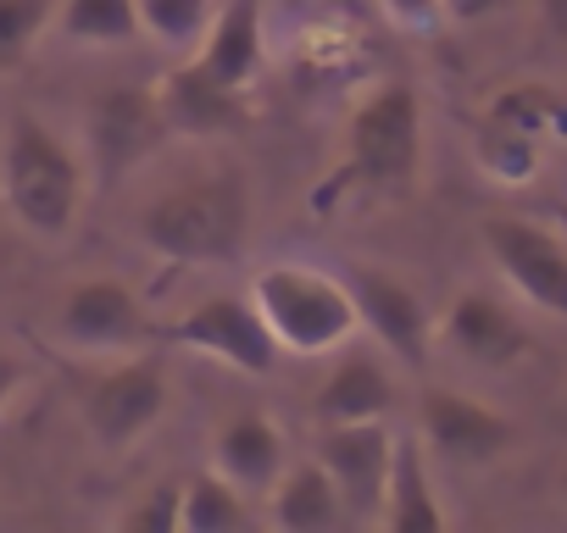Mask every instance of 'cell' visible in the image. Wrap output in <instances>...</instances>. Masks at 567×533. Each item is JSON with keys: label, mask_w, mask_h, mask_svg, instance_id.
<instances>
[{"label": "cell", "mask_w": 567, "mask_h": 533, "mask_svg": "<svg viewBox=\"0 0 567 533\" xmlns=\"http://www.w3.org/2000/svg\"><path fill=\"white\" fill-rule=\"evenodd\" d=\"M384 7H390V18H401L412 29H423V23L440 18V0H384Z\"/></svg>", "instance_id": "26"}, {"label": "cell", "mask_w": 567, "mask_h": 533, "mask_svg": "<svg viewBox=\"0 0 567 533\" xmlns=\"http://www.w3.org/2000/svg\"><path fill=\"white\" fill-rule=\"evenodd\" d=\"M390 456H395V433L379 422H323L318 428V461L334 478L346 516L373 527L384 516V483H390Z\"/></svg>", "instance_id": "7"}, {"label": "cell", "mask_w": 567, "mask_h": 533, "mask_svg": "<svg viewBox=\"0 0 567 533\" xmlns=\"http://www.w3.org/2000/svg\"><path fill=\"white\" fill-rule=\"evenodd\" d=\"M440 339H445L462 362H473V367H512V362L528 356L523 323H517L501 301H489V295H478V290H462V295L451 301V312L440 317Z\"/></svg>", "instance_id": "14"}, {"label": "cell", "mask_w": 567, "mask_h": 533, "mask_svg": "<svg viewBox=\"0 0 567 533\" xmlns=\"http://www.w3.org/2000/svg\"><path fill=\"white\" fill-rule=\"evenodd\" d=\"M272 522L284 533H329V527H346V500L334 489V478L323 472V461H284V472L272 478Z\"/></svg>", "instance_id": "15"}, {"label": "cell", "mask_w": 567, "mask_h": 533, "mask_svg": "<svg viewBox=\"0 0 567 533\" xmlns=\"http://www.w3.org/2000/svg\"><path fill=\"white\" fill-rule=\"evenodd\" d=\"M484 250L495 255V266L512 279V290L523 301H534L539 312L567 323V244L561 239H550L545 228H534L523 217H489Z\"/></svg>", "instance_id": "8"}, {"label": "cell", "mask_w": 567, "mask_h": 533, "mask_svg": "<svg viewBox=\"0 0 567 533\" xmlns=\"http://www.w3.org/2000/svg\"><path fill=\"white\" fill-rule=\"evenodd\" d=\"M51 23L56 0H0V67H18Z\"/></svg>", "instance_id": "22"}, {"label": "cell", "mask_w": 567, "mask_h": 533, "mask_svg": "<svg viewBox=\"0 0 567 533\" xmlns=\"http://www.w3.org/2000/svg\"><path fill=\"white\" fill-rule=\"evenodd\" d=\"M390 406H395L390 373L373 356H346L323 378V389L312 400V417H318V428L323 422H379V417H390Z\"/></svg>", "instance_id": "17"}, {"label": "cell", "mask_w": 567, "mask_h": 533, "mask_svg": "<svg viewBox=\"0 0 567 533\" xmlns=\"http://www.w3.org/2000/svg\"><path fill=\"white\" fill-rule=\"evenodd\" d=\"M0 189H7L12 217L34 239H68L84 206V167L56 128L18 112L7 128V156H0Z\"/></svg>", "instance_id": "2"}, {"label": "cell", "mask_w": 567, "mask_h": 533, "mask_svg": "<svg viewBox=\"0 0 567 533\" xmlns=\"http://www.w3.org/2000/svg\"><path fill=\"white\" fill-rule=\"evenodd\" d=\"M250 222V189L234 167L162 189L140 211V239L162 261H234Z\"/></svg>", "instance_id": "1"}, {"label": "cell", "mask_w": 567, "mask_h": 533, "mask_svg": "<svg viewBox=\"0 0 567 533\" xmlns=\"http://www.w3.org/2000/svg\"><path fill=\"white\" fill-rule=\"evenodd\" d=\"M539 18L556 40H567V0H539Z\"/></svg>", "instance_id": "28"}, {"label": "cell", "mask_w": 567, "mask_h": 533, "mask_svg": "<svg viewBox=\"0 0 567 533\" xmlns=\"http://www.w3.org/2000/svg\"><path fill=\"white\" fill-rule=\"evenodd\" d=\"M56 328L68 345L79 351H134L151 339V323H145V306L128 284L117 279H84L62 295L56 306Z\"/></svg>", "instance_id": "11"}, {"label": "cell", "mask_w": 567, "mask_h": 533, "mask_svg": "<svg viewBox=\"0 0 567 533\" xmlns=\"http://www.w3.org/2000/svg\"><path fill=\"white\" fill-rule=\"evenodd\" d=\"M56 29L79 45H128L145 34L134 0H56Z\"/></svg>", "instance_id": "21"}, {"label": "cell", "mask_w": 567, "mask_h": 533, "mask_svg": "<svg viewBox=\"0 0 567 533\" xmlns=\"http://www.w3.org/2000/svg\"><path fill=\"white\" fill-rule=\"evenodd\" d=\"M167 134L162 101L145 84H112L95 106H90V156H95V178L117 184L128 167H140L156 139Z\"/></svg>", "instance_id": "9"}, {"label": "cell", "mask_w": 567, "mask_h": 533, "mask_svg": "<svg viewBox=\"0 0 567 533\" xmlns=\"http://www.w3.org/2000/svg\"><path fill=\"white\" fill-rule=\"evenodd\" d=\"M156 101H162L167 128H184V134H217V128H228V123L239 117V95L206 84L189 62L156 90Z\"/></svg>", "instance_id": "19"}, {"label": "cell", "mask_w": 567, "mask_h": 533, "mask_svg": "<svg viewBox=\"0 0 567 533\" xmlns=\"http://www.w3.org/2000/svg\"><path fill=\"white\" fill-rule=\"evenodd\" d=\"M561 489H567V478H561Z\"/></svg>", "instance_id": "29"}, {"label": "cell", "mask_w": 567, "mask_h": 533, "mask_svg": "<svg viewBox=\"0 0 567 533\" xmlns=\"http://www.w3.org/2000/svg\"><path fill=\"white\" fill-rule=\"evenodd\" d=\"M206 84L245 95L250 79L261 73V0H228L217 18L200 29V51L189 62Z\"/></svg>", "instance_id": "13"}, {"label": "cell", "mask_w": 567, "mask_h": 533, "mask_svg": "<svg viewBox=\"0 0 567 533\" xmlns=\"http://www.w3.org/2000/svg\"><path fill=\"white\" fill-rule=\"evenodd\" d=\"M261 323L272 328L278 351H301V356H323L340 351L362 323H357V301L346 290V279H329L318 266H296L278 261L256 279L250 290Z\"/></svg>", "instance_id": "3"}, {"label": "cell", "mask_w": 567, "mask_h": 533, "mask_svg": "<svg viewBox=\"0 0 567 533\" xmlns=\"http://www.w3.org/2000/svg\"><path fill=\"white\" fill-rule=\"evenodd\" d=\"M384 527L395 533H440L445 527V511H440V494L429 483V461H423V445L417 439H401L395 433V456H390V483H384Z\"/></svg>", "instance_id": "18"}, {"label": "cell", "mask_w": 567, "mask_h": 533, "mask_svg": "<svg viewBox=\"0 0 567 533\" xmlns=\"http://www.w3.org/2000/svg\"><path fill=\"white\" fill-rule=\"evenodd\" d=\"M417 428H423L429 450H440L445 461H467V467L473 461H495L517 439V428L501 411H489V406H478V400H467L456 389H429L417 400Z\"/></svg>", "instance_id": "12"}, {"label": "cell", "mask_w": 567, "mask_h": 533, "mask_svg": "<svg viewBox=\"0 0 567 533\" xmlns=\"http://www.w3.org/2000/svg\"><path fill=\"white\" fill-rule=\"evenodd\" d=\"M495 7H501V0H440V12L456 18V23H478V18H489Z\"/></svg>", "instance_id": "27"}, {"label": "cell", "mask_w": 567, "mask_h": 533, "mask_svg": "<svg viewBox=\"0 0 567 533\" xmlns=\"http://www.w3.org/2000/svg\"><path fill=\"white\" fill-rule=\"evenodd\" d=\"M134 7H140V29L167 45L200 40V29L212 18V0H134Z\"/></svg>", "instance_id": "23"}, {"label": "cell", "mask_w": 567, "mask_h": 533, "mask_svg": "<svg viewBox=\"0 0 567 533\" xmlns=\"http://www.w3.org/2000/svg\"><path fill=\"white\" fill-rule=\"evenodd\" d=\"M167 411V367L156 356H128L90 378L84 389V428L106 450L140 445Z\"/></svg>", "instance_id": "6"}, {"label": "cell", "mask_w": 567, "mask_h": 533, "mask_svg": "<svg viewBox=\"0 0 567 533\" xmlns=\"http://www.w3.org/2000/svg\"><path fill=\"white\" fill-rule=\"evenodd\" d=\"M167 345L212 356V362H223V367H234L245 378H267L278 367V356H284L272 328L261 323L256 301H245V295H206V301H195L167 328Z\"/></svg>", "instance_id": "5"}, {"label": "cell", "mask_w": 567, "mask_h": 533, "mask_svg": "<svg viewBox=\"0 0 567 533\" xmlns=\"http://www.w3.org/2000/svg\"><path fill=\"white\" fill-rule=\"evenodd\" d=\"M178 500H184V483H156L140 505L123 511V527H134V533H173L178 527Z\"/></svg>", "instance_id": "24"}, {"label": "cell", "mask_w": 567, "mask_h": 533, "mask_svg": "<svg viewBox=\"0 0 567 533\" xmlns=\"http://www.w3.org/2000/svg\"><path fill=\"white\" fill-rule=\"evenodd\" d=\"M284 461H290V445H284L278 422L245 411L234 417L223 433H217V472L239 489V494H261L272 489V478L284 472Z\"/></svg>", "instance_id": "16"}, {"label": "cell", "mask_w": 567, "mask_h": 533, "mask_svg": "<svg viewBox=\"0 0 567 533\" xmlns=\"http://www.w3.org/2000/svg\"><path fill=\"white\" fill-rule=\"evenodd\" d=\"M178 527L184 533H239V527H250V505L223 472H195V478H184Z\"/></svg>", "instance_id": "20"}, {"label": "cell", "mask_w": 567, "mask_h": 533, "mask_svg": "<svg viewBox=\"0 0 567 533\" xmlns=\"http://www.w3.org/2000/svg\"><path fill=\"white\" fill-rule=\"evenodd\" d=\"M351 301H357V323L406 367H423L429 362V345H434V317L429 306L417 301L412 284H401L395 273H379V266H351L346 279Z\"/></svg>", "instance_id": "10"}, {"label": "cell", "mask_w": 567, "mask_h": 533, "mask_svg": "<svg viewBox=\"0 0 567 533\" xmlns=\"http://www.w3.org/2000/svg\"><path fill=\"white\" fill-rule=\"evenodd\" d=\"M23 378H29V373H23V362H18L12 351H0V417H7V406L18 400Z\"/></svg>", "instance_id": "25"}, {"label": "cell", "mask_w": 567, "mask_h": 533, "mask_svg": "<svg viewBox=\"0 0 567 533\" xmlns=\"http://www.w3.org/2000/svg\"><path fill=\"white\" fill-rule=\"evenodd\" d=\"M423 167V106L412 84L373 90L346 128V178L373 195H406Z\"/></svg>", "instance_id": "4"}]
</instances>
